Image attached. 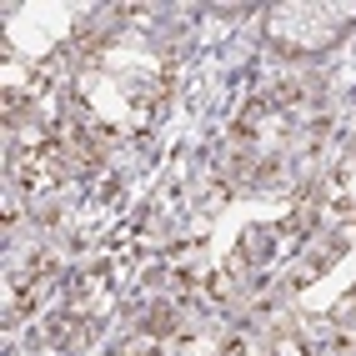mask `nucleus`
Instances as JSON below:
<instances>
[{
  "instance_id": "obj_1",
  "label": "nucleus",
  "mask_w": 356,
  "mask_h": 356,
  "mask_svg": "<svg viewBox=\"0 0 356 356\" xmlns=\"http://www.w3.org/2000/svg\"><path fill=\"white\" fill-rule=\"evenodd\" d=\"M171 326H176L171 312H151V316H146V331H156V337H161V331H171Z\"/></svg>"
}]
</instances>
